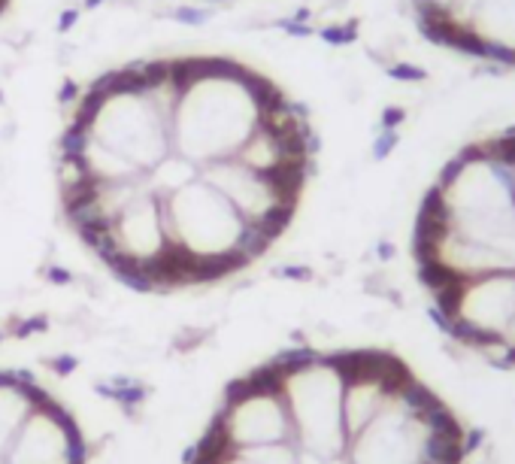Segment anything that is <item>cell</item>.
<instances>
[{"mask_svg": "<svg viewBox=\"0 0 515 464\" xmlns=\"http://www.w3.org/2000/svg\"><path fill=\"white\" fill-rule=\"evenodd\" d=\"M430 294L452 334L506 361V343L515 331V274L476 276Z\"/></svg>", "mask_w": 515, "mask_h": 464, "instance_id": "obj_7", "label": "cell"}, {"mask_svg": "<svg viewBox=\"0 0 515 464\" xmlns=\"http://www.w3.org/2000/svg\"><path fill=\"white\" fill-rule=\"evenodd\" d=\"M409 6L433 46L515 70V0H409Z\"/></svg>", "mask_w": 515, "mask_h": 464, "instance_id": "obj_6", "label": "cell"}, {"mask_svg": "<svg viewBox=\"0 0 515 464\" xmlns=\"http://www.w3.org/2000/svg\"><path fill=\"white\" fill-rule=\"evenodd\" d=\"M346 464H457L461 431L449 410L403 377L361 431L346 443Z\"/></svg>", "mask_w": 515, "mask_h": 464, "instance_id": "obj_4", "label": "cell"}, {"mask_svg": "<svg viewBox=\"0 0 515 464\" xmlns=\"http://www.w3.org/2000/svg\"><path fill=\"white\" fill-rule=\"evenodd\" d=\"M158 200L170 243L173 286L219 279L246 267L273 243L267 234L251 228L243 212L200 173L188 185Z\"/></svg>", "mask_w": 515, "mask_h": 464, "instance_id": "obj_3", "label": "cell"}, {"mask_svg": "<svg viewBox=\"0 0 515 464\" xmlns=\"http://www.w3.org/2000/svg\"><path fill=\"white\" fill-rule=\"evenodd\" d=\"M270 76L224 55L176 58V100L170 112L173 152L203 171L231 161L288 104Z\"/></svg>", "mask_w": 515, "mask_h": 464, "instance_id": "obj_1", "label": "cell"}, {"mask_svg": "<svg viewBox=\"0 0 515 464\" xmlns=\"http://www.w3.org/2000/svg\"><path fill=\"white\" fill-rule=\"evenodd\" d=\"M270 373L288 406L297 449L322 461L346 455V358L300 355Z\"/></svg>", "mask_w": 515, "mask_h": 464, "instance_id": "obj_5", "label": "cell"}, {"mask_svg": "<svg viewBox=\"0 0 515 464\" xmlns=\"http://www.w3.org/2000/svg\"><path fill=\"white\" fill-rule=\"evenodd\" d=\"M40 401H43V392L28 386L25 379L0 377V461L6 458L18 428L40 406Z\"/></svg>", "mask_w": 515, "mask_h": 464, "instance_id": "obj_11", "label": "cell"}, {"mask_svg": "<svg viewBox=\"0 0 515 464\" xmlns=\"http://www.w3.org/2000/svg\"><path fill=\"white\" fill-rule=\"evenodd\" d=\"M176 100V58L136 61L97 79L79 100L70 128L140 173L173 152L170 112Z\"/></svg>", "mask_w": 515, "mask_h": 464, "instance_id": "obj_2", "label": "cell"}, {"mask_svg": "<svg viewBox=\"0 0 515 464\" xmlns=\"http://www.w3.org/2000/svg\"><path fill=\"white\" fill-rule=\"evenodd\" d=\"M288 440H294L288 406H285V398L276 379H273V373L264 370L249 382H239L227 394V404L219 413L210 443L227 449H246V446L288 443Z\"/></svg>", "mask_w": 515, "mask_h": 464, "instance_id": "obj_8", "label": "cell"}, {"mask_svg": "<svg viewBox=\"0 0 515 464\" xmlns=\"http://www.w3.org/2000/svg\"><path fill=\"white\" fill-rule=\"evenodd\" d=\"M406 373L394 361L358 355L346 358V434L352 437L361 431L370 419L379 413V406L388 401V394L403 379Z\"/></svg>", "mask_w": 515, "mask_h": 464, "instance_id": "obj_10", "label": "cell"}, {"mask_svg": "<svg viewBox=\"0 0 515 464\" xmlns=\"http://www.w3.org/2000/svg\"><path fill=\"white\" fill-rule=\"evenodd\" d=\"M82 455L85 449L70 416L43 398L18 428L4 464H82Z\"/></svg>", "mask_w": 515, "mask_h": 464, "instance_id": "obj_9", "label": "cell"}]
</instances>
